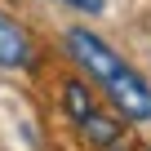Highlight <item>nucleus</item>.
<instances>
[{
	"mask_svg": "<svg viewBox=\"0 0 151 151\" xmlns=\"http://www.w3.org/2000/svg\"><path fill=\"white\" fill-rule=\"evenodd\" d=\"M80 129H85V133H89L98 147H116V142H120V124H116L111 116H98V111H89V116L80 120Z\"/></svg>",
	"mask_w": 151,
	"mask_h": 151,
	"instance_id": "nucleus-4",
	"label": "nucleus"
},
{
	"mask_svg": "<svg viewBox=\"0 0 151 151\" xmlns=\"http://www.w3.org/2000/svg\"><path fill=\"white\" fill-rule=\"evenodd\" d=\"M31 40H27V31L14 22V18H5L0 14V67H31Z\"/></svg>",
	"mask_w": 151,
	"mask_h": 151,
	"instance_id": "nucleus-2",
	"label": "nucleus"
},
{
	"mask_svg": "<svg viewBox=\"0 0 151 151\" xmlns=\"http://www.w3.org/2000/svg\"><path fill=\"white\" fill-rule=\"evenodd\" d=\"M62 107H67V116H71L76 124H80L89 111H98V107H93V98H89V89H85L80 80H67V85H62Z\"/></svg>",
	"mask_w": 151,
	"mask_h": 151,
	"instance_id": "nucleus-3",
	"label": "nucleus"
},
{
	"mask_svg": "<svg viewBox=\"0 0 151 151\" xmlns=\"http://www.w3.org/2000/svg\"><path fill=\"white\" fill-rule=\"evenodd\" d=\"M62 5H71V9H85V14H98L107 0H62Z\"/></svg>",
	"mask_w": 151,
	"mask_h": 151,
	"instance_id": "nucleus-5",
	"label": "nucleus"
},
{
	"mask_svg": "<svg viewBox=\"0 0 151 151\" xmlns=\"http://www.w3.org/2000/svg\"><path fill=\"white\" fill-rule=\"evenodd\" d=\"M67 49H71L76 62H85V71L93 76V80L107 85L111 102H116L129 120H151V85L142 80V76H138L124 58H116L93 31L71 27V31H67Z\"/></svg>",
	"mask_w": 151,
	"mask_h": 151,
	"instance_id": "nucleus-1",
	"label": "nucleus"
}]
</instances>
